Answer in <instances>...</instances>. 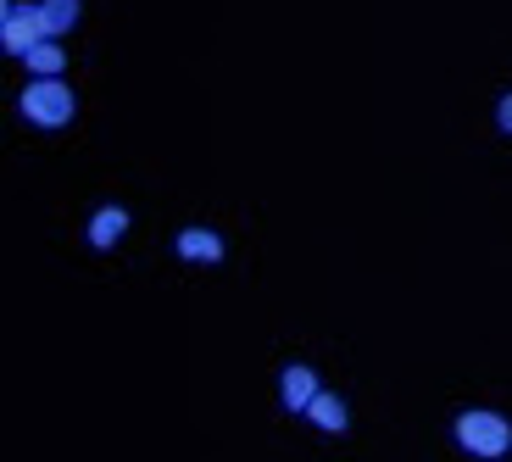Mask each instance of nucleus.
<instances>
[{"label":"nucleus","mask_w":512,"mask_h":462,"mask_svg":"<svg viewBox=\"0 0 512 462\" xmlns=\"http://www.w3.org/2000/svg\"><path fill=\"white\" fill-rule=\"evenodd\" d=\"M23 67L34 78H62V67H67V56H62V45H56V39H39L34 51L23 56Z\"/></svg>","instance_id":"6e6552de"},{"label":"nucleus","mask_w":512,"mask_h":462,"mask_svg":"<svg viewBox=\"0 0 512 462\" xmlns=\"http://www.w3.org/2000/svg\"><path fill=\"white\" fill-rule=\"evenodd\" d=\"M318 390H323V385H318V373H312L307 362H290V368L279 373V401H284V412H307Z\"/></svg>","instance_id":"20e7f679"},{"label":"nucleus","mask_w":512,"mask_h":462,"mask_svg":"<svg viewBox=\"0 0 512 462\" xmlns=\"http://www.w3.org/2000/svg\"><path fill=\"white\" fill-rule=\"evenodd\" d=\"M307 418H312V424L323 429V435H346V424H351V412H346V401L334 396V390H318V396H312Z\"/></svg>","instance_id":"39448f33"},{"label":"nucleus","mask_w":512,"mask_h":462,"mask_svg":"<svg viewBox=\"0 0 512 462\" xmlns=\"http://www.w3.org/2000/svg\"><path fill=\"white\" fill-rule=\"evenodd\" d=\"M496 123H501V134H512V95H501V106H496Z\"/></svg>","instance_id":"9d476101"},{"label":"nucleus","mask_w":512,"mask_h":462,"mask_svg":"<svg viewBox=\"0 0 512 462\" xmlns=\"http://www.w3.org/2000/svg\"><path fill=\"white\" fill-rule=\"evenodd\" d=\"M123 234H128V206H101V212L90 218V245L95 251H112Z\"/></svg>","instance_id":"423d86ee"},{"label":"nucleus","mask_w":512,"mask_h":462,"mask_svg":"<svg viewBox=\"0 0 512 462\" xmlns=\"http://www.w3.org/2000/svg\"><path fill=\"white\" fill-rule=\"evenodd\" d=\"M39 6H45V28H51V39L73 34V28H78V12H84L78 0H39Z\"/></svg>","instance_id":"1a4fd4ad"},{"label":"nucleus","mask_w":512,"mask_h":462,"mask_svg":"<svg viewBox=\"0 0 512 462\" xmlns=\"http://www.w3.org/2000/svg\"><path fill=\"white\" fill-rule=\"evenodd\" d=\"M39 39H51L45 6H12V0H0V45H6V56H28Z\"/></svg>","instance_id":"7ed1b4c3"},{"label":"nucleus","mask_w":512,"mask_h":462,"mask_svg":"<svg viewBox=\"0 0 512 462\" xmlns=\"http://www.w3.org/2000/svg\"><path fill=\"white\" fill-rule=\"evenodd\" d=\"M23 117L34 129H67L73 123V90H67L62 78H34L23 95H17Z\"/></svg>","instance_id":"f03ea898"},{"label":"nucleus","mask_w":512,"mask_h":462,"mask_svg":"<svg viewBox=\"0 0 512 462\" xmlns=\"http://www.w3.org/2000/svg\"><path fill=\"white\" fill-rule=\"evenodd\" d=\"M451 435H457V446L468 451V457H507L512 451V424L501 418V412H457V424H451Z\"/></svg>","instance_id":"f257e3e1"},{"label":"nucleus","mask_w":512,"mask_h":462,"mask_svg":"<svg viewBox=\"0 0 512 462\" xmlns=\"http://www.w3.org/2000/svg\"><path fill=\"white\" fill-rule=\"evenodd\" d=\"M173 251H179L184 262H223V240L212 229H184L179 240H173Z\"/></svg>","instance_id":"0eeeda50"}]
</instances>
